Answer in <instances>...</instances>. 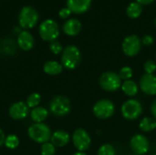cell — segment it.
Returning a JSON list of instances; mask_svg holds the SVG:
<instances>
[{"label":"cell","mask_w":156,"mask_h":155,"mask_svg":"<svg viewBox=\"0 0 156 155\" xmlns=\"http://www.w3.org/2000/svg\"><path fill=\"white\" fill-rule=\"evenodd\" d=\"M139 89L146 95H156V76L154 74L142 75L139 80Z\"/></svg>","instance_id":"cell-12"},{"label":"cell","mask_w":156,"mask_h":155,"mask_svg":"<svg viewBox=\"0 0 156 155\" xmlns=\"http://www.w3.org/2000/svg\"><path fill=\"white\" fill-rule=\"evenodd\" d=\"M29 112V108L27 105L26 102L23 101H17L13 103L8 111L9 116L13 119V120H24L25 118L27 117Z\"/></svg>","instance_id":"cell-13"},{"label":"cell","mask_w":156,"mask_h":155,"mask_svg":"<svg viewBox=\"0 0 156 155\" xmlns=\"http://www.w3.org/2000/svg\"><path fill=\"white\" fill-rule=\"evenodd\" d=\"M38 17V13L34 7L30 5H25L20 9L18 14L19 26L24 29L33 28L37 25Z\"/></svg>","instance_id":"cell-4"},{"label":"cell","mask_w":156,"mask_h":155,"mask_svg":"<svg viewBox=\"0 0 156 155\" xmlns=\"http://www.w3.org/2000/svg\"><path fill=\"white\" fill-rule=\"evenodd\" d=\"M151 113L153 115V118L156 121V100H154L151 105Z\"/></svg>","instance_id":"cell-32"},{"label":"cell","mask_w":156,"mask_h":155,"mask_svg":"<svg viewBox=\"0 0 156 155\" xmlns=\"http://www.w3.org/2000/svg\"><path fill=\"white\" fill-rule=\"evenodd\" d=\"M122 80L121 79L118 73L113 71H107L101 74L99 79L101 88L108 92L117 91L122 87Z\"/></svg>","instance_id":"cell-6"},{"label":"cell","mask_w":156,"mask_h":155,"mask_svg":"<svg viewBox=\"0 0 156 155\" xmlns=\"http://www.w3.org/2000/svg\"><path fill=\"white\" fill-rule=\"evenodd\" d=\"M144 70L146 74H154L156 71V62L154 60L148 59L144 65Z\"/></svg>","instance_id":"cell-28"},{"label":"cell","mask_w":156,"mask_h":155,"mask_svg":"<svg viewBox=\"0 0 156 155\" xmlns=\"http://www.w3.org/2000/svg\"><path fill=\"white\" fill-rule=\"evenodd\" d=\"M50 141L55 147H64L69 143L70 136L65 131H56L52 133Z\"/></svg>","instance_id":"cell-17"},{"label":"cell","mask_w":156,"mask_h":155,"mask_svg":"<svg viewBox=\"0 0 156 155\" xmlns=\"http://www.w3.org/2000/svg\"><path fill=\"white\" fill-rule=\"evenodd\" d=\"M143 111L144 108L141 101L133 98L125 100L121 107L122 117L128 121H134L139 119L143 114Z\"/></svg>","instance_id":"cell-2"},{"label":"cell","mask_w":156,"mask_h":155,"mask_svg":"<svg viewBox=\"0 0 156 155\" xmlns=\"http://www.w3.org/2000/svg\"><path fill=\"white\" fill-rule=\"evenodd\" d=\"M41 101V96L39 93H37V92H34V93H31L27 99V105L28 106V108H31V109H34L36 107H38V104L40 103Z\"/></svg>","instance_id":"cell-24"},{"label":"cell","mask_w":156,"mask_h":155,"mask_svg":"<svg viewBox=\"0 0 156 155\" xmlns=\"http://www.w3.org/2000/svg\"><path fill=\"white\" fill-rule=\"evenodd\" d=\"M93 114L100 120H107L112 117L115 112L114 103L108 99H102L96 101L92 107Z\"/></svg>","instance_id":"cell-8"},{"label":"cell","mask_w":156,"mask_h":155,"mask_svg":"<svg viewBox=\"0 0 156 155\" xmlns=\"http://www.w3.org/2000/svg\"><path fill=\"white\" fill-rule=\"evenodd\" d=\"M130 147L136 155H145L150 150V143L146 136L141 133L133 135L130 141Z\"/></svg>","instance_id":"cell-11"},{"label":"cell","mask_w":156,"mask_h":155,"mask_svg":"<svg viewBox=\"0 0 156 155\" xmlns=\"http://www.w3.org/2000/svg\"><path fill=\"white\" fill-rule=\"evenodd\" d=\"M116 152L114 147L112 144L104 143L102 144L97 152V155H115Z\"/></svg>","instance_id":"cell-26"},{"label":"cell","mask_w":156,"mask_h":155,"mask_svg":"<svg viewBox=\"0 0 156 155\" xmlns=\"http://www.w3.org/2000/svg\"><path fill=\"white\" fill-rule=\"evenodd\" d=\"M72 143L78 152H85L90 147L91 137L86 130L79 128L73 132Z\"/></svg>","instance_id":"cell-10"},{"label":"cell","mask_w":156,"mask_h":155,"mask_svg":"<svg viewBox=\"0 0 156 155\" xmlns=\"http://www.w3.org/2000/svg\"><path fill=\"white\" fill-rule=\"evenodd\" d=\"M41 155H54L56 153V147L51 143H45L40 149Z\"/></svg>","instance_id":"cell-27"},{"label":"cell","mask_w":156,"mask_h":155,"mask_svg":"<svg viewBox=\"0 0 156 155\" xmlns=\"http://www.w3.org/2000/svg\"><path fill=\"white\" fill-rule=\"evenodd\" d=\"M81 61V52L80 48L74 45L67 46L61 55V64L63 68L72 70L75 69Z\"/></svg>","instance_id":"cell-1"},{"label":"cell","mask_w":156,"mask_h":155,"mask_svg":"<svg viewBox=\"0 0 156 155\" xmlns=\"http://www.w3.org/2000/svg\"><path fill=\"white\" fill-rule=\"evenodd\" d=\"M121 90H122V92L130 97L133 98L134 96H136L139 92V85L133 79H128V80H124L122 83V87Z\"/></svg>","instance_id":"cell-18"},{"label":"cell","mask_w":156,"mask_h":155,"mask_svg":"<svg viewBox=\"0 0 156 155\" xmlns=\"http://www.w3.org/2000/svg\"><path fill=\"white\" fill-rule=\"evenodd\" d=\"M128 155H136V154H128Z\"/></svg>","instance_id":"cell-37"},{"label":"cell","mask_w":156,"mask_h":155,"mask_svg":"<svg viewBox=\"0 0 156 155\" xmlns=\"http://www.w3.org/2000/svg\"><path fill=\"white\" fill-rule=\"evenodd\" d=\"M141 40H142V44L144 45V46H151L154 42V37L151 35H145V36H144Z\"/></svg>","instance_id":"cell-31"},{"label":"cell","mask_w":156,"mask_h":155,"mask_svg":"<svg viewBox=\"0 0 156 155\" xmlns=\"http://www.w3.org/2000/svg\"><path fill=\"white\" fill-rule=\"evenodd\" d=\"M5 132H3L2 129H0V146H2L3 144H5Z\"/></svg>","instance_id":"cell-34"},{"label":"cell","mask_w":156,"mask_h":155,"mask_svg":"<svg viewBox=\"0 0 156 155\" xmlns=\"http://www.w3.org/2000/svg\"><path fill=\"white\" fill-rule=\"evenodd\" d=\"M92 0H67V7L74 14H83L87 12L90 5Z\"/></svg>","instance_id":"cell-14"},{"label":"cell","mask_w":156,"mask_h":155,"mask_svg":"<svg viewBox=\"0 0 156 155\" xmlns=\"http://www.w3.org/2000/svg\"><path fill=\"white\" fill-rule=\"evenodd\" d=\"M19 143H20L19 138L15 134H10L5 137V145L6 148H8L10 150H14V149L17 148L19 146Z\"/></svg>","instance_id":"cell-23"},{"label":"cell","mask_w":156,"mask_h":155,"mask_svg":"<svg viewBox=\"0 0 156 155\" xmlns=\"http://www.w3.org/2000/svg\"><path fill=\"white\" fill-rule=\"evenodd\" d=\"M71 110L70 100L63 95L55 96L49 103V111L58 117H63L69 113Z\"/></svg>","instance_id":"cell-7"},{"label":"cell","mask_w":156,"mask_h":155,"mask_svg":"<svg viewBox=\"0 0 156 155\" xmlns=\"http://www.w3.org/2000/svg\"><path fill=\"white\" fill-rule=\"evenodd\" d=\"M139 128L144 132H150L156 129V121L154 118L144 117L139 122Z\"/></svg>","instance_id":"cell-22"},{"label":"cell","mask_w":156,"mask_h":155,"mask_svg":"<svg viewBox=\"0 0 156 155\" xmlns=\"http://www.w3.org/2000/svg\"><path fill=\"white\" fill-rule=\"evenodd\" d=\"M143 13V5L137 2H132L126 8V15L132 19H136L141 16Z\"/></svg>","instance_id":"cell-21"},{"label":"cell","mask_w":156,"mask_h":155,"mask_svg":"<svg viewBox=\"0 0 156 155\" xmlns=\"http://www.w3.org/2000/svg\"><path fill=\"white\" fill-rule=\"evenodd\" d=\"M142 48V40L136 35H130L126 37L122 44V49L125 56L134 57L139 54Z\"/></svg>","instance_id":"cell-9"},{"label":"cell","mask_w":156,"mask_h":155,"mask_svg":"<svg viewBox=\"0 0 156 155\" xmlns=\"http://www.w3.org/2000/svg\"><path fill=\"white\" fill-rule=\"evenodd\" d=\"M30 116L35 123H43L48 116V111L43 107H36L31 111Z\"/></svg>","instance_id":"cell-20"},{"label":"cell","mask_w":156,"mask_h":155,"mask_svg":"<svg viewBox=\"0 0 156 155\" xmlns=\"http://www.w3.org/2000/svg\"><path fill=\"white\" fill-rule=\"evenodd\" d=\"M118 74H119L121 79L123 81L128 80V79H132V77L133 75V69L129 66H124L119 70Z\"/></svg>","instance_id":"cell-25"},{"label":"cell","mask_w":156,"mask_h":155,"mask_svg":"<svg viewBox=\"0 0 156 155\" xmlns=\"http://www.w3.org/2000/svg\"><path fill=\"white\" fill-rule=\"evenodd\" d=\"M38 32L44 41L52 42L57 40L59 36V26L55 20L48 18L40 24Z\"/></svg>","instance_id":"cell-5"},{"label":"cell","mask_w":156,"mask_h":155,"mask_svg":"<svg viewBox=\"0 0 156 155\" xmlns=\"http://www.w3.org/2000/svg\"><path fill=\"white\" fill-rule=\"evenodd\" d=\"M17 45L24 51H29L35 45V39L32 34L27 30L20 31L17 37Z\"/></svg>","instance_id":"cell-15"},{"label":"cell","mask_w":156,"mask_h":155,"mask_svg":"<svg viewBox=\"0 0 156 155\" xmlns=\"http://www.w3.org/2000/svg\"><path fill=\"white\" fill-rule=\"evenodd\" d=\"M70 15H71V11H70L68 7H63V8H61V9L59 10V12H58V16H59V17L62 18V19H67V18H69V17L70 16Z\"/></svg>","instance_id":"cell-30"},{"label":"cell","mask_w":156,"mask_h":155,"mask_svg":"<svg viewBox=\"0 0 156 155\" xmlns=\"http://www.w3.org/2000/svg\"><path fill=\"white\" fill-rule=\"evenodd\" d=\"M152 155H156V153H154V154H152Z\"/></svg>","instance_id":"cell-39"},{"label":"cell","mask_w":156,"mask_h":155,"mask_svg":"<svg viewBox=\"0 0 156 155\" xmlns=\"http://www.w3.org/2000/svg\"><path fill=\"white\" fill-rule=\"evenodd\" d=\"M81 28H82L81 22L77 18L68 19L63 24V26H62L63 32L67 36H69V37H75L79 35L81 31Z\"/></svg>","instance_id":"cell-16"},{"label":"cell","mask_w":156,"mask_h":155,"mask_svg":"<svg viewBox=\"0 0 156 155\" xmlns=\"http://www.w3.org/2000/svg\"><path fill=\"white\" fill-rule=\"evenodd\" d=\"M155 26H156V18H155Z\"/></svg>","instance_id":"cell-38"},{"label":"cell","mask_w":156,"mask_h":155,"mask_svg":"<svg viewBox=\"0 0 156 155\" xmlns=\"http://www.w3.org/2000/svg\"><path fill=\"white\" fill-rule=\"evenodd\" d=\"M49 49L50 51L55 54V55H58L60 54L62 51H63V47H62V44L58 41V40H55V41H52L50 42V45H49Z\"/></svg>","instance_id":"cell-29"},{"label":"cell","mask_w":156,"mask_h":155,"mask_svg":"<svg viewBox=\"0 0 156 155\" xmlns=\"http://www.w3.org/2000/svg\"><path fill=\"white\" fill-rule=\"evenodd\" d=\"M155 62H156V53H155Z\"/></svg>","instance_id":"cell-36"},{"label":"cell","mask_w":156,"mask_h":155,"mask_svg":"<svg viewBox=\"0 0 156 155\" xmlns=\"http://www.w3.org/2000/svg\"><path fill=\"white\" fill-rule=\"evenodd\" d=\"M27 134L29 138L37 143H48L52 135L50 128L45 123H34L27 130Z\"/></svg>","instance_id":"cell-3"},{"label":"cell","mask_w":156,"mask_h":155,"mask_svg":"<svg viewBox=\"0 0 156 155\" xmlns=\"http://www.w3.org/2000/svg\"><path fill=\"white\" fill-rule=\"evenodd\" d=\"M43 70L46 74L50 76H57L59 75L63 71V66L61 63L55 61V60H49L44 64Z\"/></svg>","instance_id":"cell-19"},{"label":"cell","mask_w":156,"mask_h":155,"mask_svg":"<svg viewBox=\"0 0 156 155\" xmlns=\"http://www.w3.org/2000/svg\"><path fill=\"white\" fill-rule=\"evenodd\" d=\"M72 155H87L85 153V152H77L75 153H73Z\"/></svg>","instance_id":"cell-35"},{"label":"cell","mask_w":156,"mask_h":155,"mask_svg":"<svg viewBox=\"0 0 156 155\" xmlns=\"http://www.w3.org/2000/svg\"><path fill=\"white\" fill-rule=\"evenodd\" d=\"M154 0H136L137 3H139L141 5H151Z\"/></svg>","instance_id":"cell-33"}]
</instances>
